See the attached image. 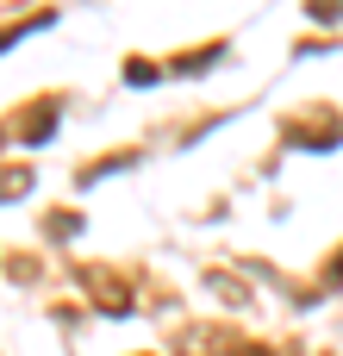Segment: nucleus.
Returning <instances> with one entry per match:
<instances>
[{"instance_id": "f257e3e1", "label": "nucleus", "mask_w": 343, "mask_h": 356, "mask_svg": "<svg viewBox=\"0 0 343 356\" xmlns=\"http://www.w3.org/2000/svg\"><path fill=\"white\" fill-rule=\"evenodd\" d=\"M87 288L100 294V313H131V288H125L119 275H100V269H87Z\"/></svg>"}, {"instance_id": "f03ea898", "label": "nucleus", "mask_w": 343, "mask_h": 356, "mask_svg": "<svg viewBox=\"0 0 343 356\" xmlns=\"http://www.w3.org/2000/svg\"><path fill=\"white\" fill-rule=\"evenodd\" d=\"M50 131H56V100H37V113H25L19 138H25V144H44Z\"/></svg>"}, {"instance_id": "7ed1b4c3", "label": "nucleus", "mask_w": 343, "mask_h": 356, "mask_svg": "<svg viewBox=\"0 0 343 356\" xmlns=\"http://www.w3.org/2000/svg\"><path fill=\"white\" fill-rule=\"evenodd\" d=\"M219 56H225V44H200V50H187L175 69H181V75H194V69H206V63H219Z\"/></svg>"}, {"instance_id": "20e7f679", "label": "nucleus", "mask_w": 343, "mask_h": 356, "mask_svg": "<svg viewBox=\"0 0 343 356\" xmlns=\"http://www.w3.org/2000/svg\"><path fill=\"white\" fill-rule=\"evenodd\" d=\"M25 188H31V169H0V200L25 194Z\"/></svg>"}, {"instance_id": "39448f33", "label": "nucleus", "mask_w": 343, "mask_h": 356, "mask_svg": "<svg viewBox=\"0 0 343 356\" xmlns=\"http://www.w3.org/2000/svg\"><path fill=\"white\" fill-rule=\"evenodd\" d=\"M306 13H312L319 25H337V19H343V0H306Z\"/></svg>"}, {"instance_id": "423d86ee", "label": "nucleus", "mask_w": 343, "mask_h": 356, "mask_svg": "<svg viewBox=\"0 0 343 356\" xmlns=\"http://www.w3.org/2000/svg\"><path fill=\"white\" fill-rule=\"evenodd\" d=\"M325 282H331V288H343V250H337V263L325 269Z\"/></svg>"}]
</instances>
